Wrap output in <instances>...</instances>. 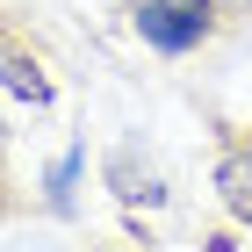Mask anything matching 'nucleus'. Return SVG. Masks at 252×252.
Masks as SVG:
<instances>
[{
	"label": "nucleus",
	"instance_id": "f257e3e1",
	"mask_svg": "<svg viewBox=\"0 0 252 252\" xmlns=\"http://www.w3.org/2000/svg\"><path fill=\"white\" fill-rule=\"evenodd\" d=\"M130 22L137 36L152 43V51H166V58H180V51H194V43L209 36V0H130Z\"/></svg>",
	"mask_w": 252,
	"mask_h": 252
},
{
	"label": "nucleus",
	"instance_id": "f03ea898",
	"mask_svg": "<svg viewBox=\"0 0 252 252\" xmlns=\"http://www.w3.org/2000/svg\"><path fill=\"white\" fill-rule=\"evenodd\" d=\"M0 87H7L15 101H29V108H43V101H51V79L22 58V51H0Z\"/></svg>",
	"mask_w": 252,
	"mask_h": 252
},
{
	"label": "nucleus",
	"instance_id": "7ed1b4c3",
	"mask_svg": "<svg viewBox=\"0 0 252 252\" xmlns=\"http://www.w3.org/2000/svg\"><path fill=\"white\" fill-rule=\"evenodd\" d=\"M216 188H223L231 216H245V223H252V158H223V166H216Z\"/></svg>",
	"mask_w": 252,
	"mask_h": 252
},
{
	"label": "nucleus",
	"instance_id": "20e7f679",
	"mask_svg": "<svg viewBox=\"0 0 252 252\" xmlns=\"http://www.w3.org/2000/svg\"><path fill=\"white\" fill-rule=\"evenodd\" d=\"M116 194H123V202H158V188H152V173L137 180V166H130V158H116Z\"/></svg>",
	"mask_w": 252,
	"mask_h": 252
},
{
	"label": "nucleus",
	"instance_id": "39448f33",
	"mask_svg": "<svg viewBox=\"0 0 252 252\" xmlns=\"http://www.w3.org/2000/svg\"><path fill=\"white\" fill-rule=\"evenodd\" d=\"M72 173H79V158H58V173H51V202H58V209L72 202Z\"/></svg>",
	"mask_w": 252,
	"mask_h": 252
}]
</instances>
